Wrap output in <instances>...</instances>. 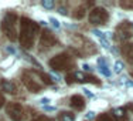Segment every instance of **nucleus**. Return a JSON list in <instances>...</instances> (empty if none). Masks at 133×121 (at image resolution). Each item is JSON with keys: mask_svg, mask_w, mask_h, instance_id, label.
Returning <instances> with one entry per match:
<instances>
[{"mask_svg": "<svg viewBox=\"0 0 133 121\" xmlns=\"http://www.w3.org/2000/svg\"><path fill=\"white\" fill-rule=\"evenodd\" d=\"M38 33V26L27 17H23L20 20V43L24 49L33 47L34 43V36Z\"/></svg>", "mask_w": 133, "mask_h": 121, "instance_id": "nucleus-1", "label": "nucleus"}, {"mask_svg": "<svg viewBox=\"0 0 133 121\" xmlns=\"http://www.w3.org/2000/svg\"><path fill=\"white\" fill-rule=\"evenodd\" d=\"M16 24H17V16L14 13H7L4 16L2 21V30L6 36L11 41L17 40V30H16Z\"/></svg>", "mask_w": 133, "mask_h": 121, "instance_id": "nucleus-2", "label": "nucleus"}, {"mask_svg": "<svg viewBox=\"0 0 133 121\" xmlns=\"http://www.w3.org/2000/svg\"><path fill=\"white\" fill-rule=\"evenodd\" d=\"M38 78H41V74H37L34 71H26L23 74V83L31 93H38L41 88H43L44 83L40 81Z\"/></svg>", "mask_w": 133, "mask_h": 121, "instance_id": "nucleus-3", "label": "nucleus"}, {"mask_svg": "<svg viewBox=\"0 0 133 121\" xmlns=\"http://www.w3.org/2000/svg\"><path fill=\"white\" fill-rule=\"evenodd\" d=\"M72 64H74V61H72V59L66 53H61L50 60V66L54 70H66L71 67Z\"/></svg>", "mask_w": 133, "mask_h": 121, "instance_id": "nucleus-4", "label": "nucleus"}, {"mask_svg": "<svg viewBox=\"0 0 133 121\" xmlns=\"http://www.w3.org/2000/svg\"><path fill=\"white\" fill-rule=\"evenodd\" d=\"M6 113H7L9 118L13 121H23L24 117H26L24 108L18 103H9L7 107H6Z\"/></svg>", "mask_w": 133, "mask_h": 121, "instance_id": "nucleus-5", "label": "nucleus"}, {"mask_svg": "<svg viewBox=\"0 0 133 121\" xmlns=\"http://www.w3.org/2000/svg\"><path fill=\"white\" fill-rule=\"evenodd\" d=\"M109 14L103 7H95L89 11V21L92 24H103L108 21Z\"/></svg>", "mask_w": 133, "mask_h": 121, "instance_id": "nucleus-6", "label": "nucleus"}, {"mask_svg": "<svg viewBox=\"0 0 133 121\" xmlns=\"http://www.w3.org/2000/svg\"><path fill=\"white\" fill-rule=\"evenodd\" d=\"M66 83H74V81H78V83H82V81H91L94 83V84H99V81L96 80L95 77H92V76H87L84 74L82 71H71L68 76H66Z\"/></svg>", "mask_w": 133, "mask_h": 121, "instance_id": "nucleus-7", "label": "nucleus"}, {"mask_svg": "<svg viewBox=\"0 0 133 121\" xmlns=\"http://www.w3.org/2000/svg\"><path fill=\"white\" fill-rule=\"evenodd\" d=\"M55 43H57V40H55V37H54V34H51V31H48V30L43 31V34H41V37H40V46L43 47V49H50V47H52Z\"/></svg>", "mask_w": 133, "mask_h": 121, "instance_id": "nucleus-8", "label": "nucleus"}, {"mask_svg": "<svg viewBox=\"0 0 133 121\" xmlns=\"http://www.w3.org/2000/svg\"><path fill=\"white\" fill-rule=\"evenodd\" d=\"M71 106L74 107L75 110H78V111L84 110L85 108V98L82 97V95H79V94L72 95L71 97Z\"/></svg>", "mask_w": 133, "mask_h": 121, "instance_id": "nucleus-9", "label": "nucleus"}, {"mask_svg": "<svg viewBox=\"0 0 133 121\" xmlns=\"http://www.w3.org/2000/svg\"><path fill=\"white\" fill-rule=\"evenodd\" d=\"M0 87H2L3 91H6V93H9V94H16L17 93L14 83H11L10 80H3L2 83H0Z\"/></svg>", "mask_w": 133, "mask_h": 121, "instance_id": "nucleus-10", "label": "nucleus"}, {"mask_svg": "<svg viewBox=\"0 0 133 121\" xmlns=\"http://www.w3.org/2000/svg\"><path fill=\"white\" fill-rule=\"evenodd\" d=\"M98 66H99L101 74L105 76V77H109V76H110V70H109V67H108L105 59H102V57H101V59H98Z\"/></svg>", "mask_w": 133, "mask_h": 121, "instance_id": "nucleus-11", "label": "nucleus"}, {"mask_svg": "<svg viewBox=\"0 0 133 121\" xmlns=\"http://www.w3.org/2000/svg\"><path fill=\"white\" fill-rule=\"evenodd\" d=\"M123 54H125L128 59L133 60V44H125V46H123Z\"/></svg>", "mask_w": 133, "mask_h": 121, "instance_id": "nucleus-12", "label": "nucleus"}, {"mask_svg": "<svg viewBox=\"0 0 133 121\" xmlns=\"http://www.w3.org/2000/svg\"><path fill=\"white\" fill-rule=\"evenodd\" d=\"M59 120L61 121H74L75 117L72 113H66V111H64V113L59 114Z\"/></svg>", "mask_w": 133, "mask_h": 121, "instance_id": "nucleus-13", "label": "nucleus"}, {"mask_svg": "<svg viewBox=\"0 0 133 121\" xmlns=\"http://www.w3.org/2000/svg\"><path fill=\"white\" fill-rule=\"evenodd\" d=\"M122 9H126V10H133V0H122L119 3Z\"/></svg>", "mask_w": 133, "mask_h": 121, "instance_id": "nucleus-14", "label": "nucleus"}, {"mask_svg": "<svg viewBox=\"0 0 133 121\" xmlns=\"http://www.w3.org/2000/svg\"><path fill=\"white\" fill-rule=\"evenodd\" d=\"M84 16H85V7H82V6H81V7H78L77 10H75L74 17H75V19H78V20H81V19L84 17Z\"/></svg>", "mask_w": 133, "mask_h": 121, "instance_id": "nucleus-15", "label": "nucleus"}, {"mask_svg": "<svg viewBox=\"0 0 133 121\" xmlns=\"http://www.w3.org/2000/svg\"><path fill=\"white\" fill-rule=\"evenodd\" d=\"M122 70H123V63L122 61H116L115 67H113V71H115L116 74H119V73H122Z\"/></svg>", "mask_w": 133, "mask_h": 121, "instance_id": "nucleus-16", "label": "nucleus"}, {"mask_svg": "<svg viewBox=\"0 0 133 121\" xmlns=\"http://www.w3.org/2000/svg\"><path fill=\"white\" fill-rule=\"evenodd\" d=\"M113 114H115V117H118V118H122V117H125V110H123V108H115V110H113Z\"/></svg>", "mask_w": 133, "mask_h": 121, "instance_id": "nucleus-17", "label": "nucleus"}, {"mask_svg": "<svg viewBox=\"0 0 133 121\" xmlns=\"http://www.w3.org/2000/svg\"><path fill=\"white\" fill-rule=\"evenodd\" d=\"M41 4H43V7H45V9H52L54 7V2H52V0H43Z\"/></svg>", "mask_w": 133, "mask_h": 121, "instance_id": "nucleus-18", "label": "nucleus"}, {"mask_svg": "<svg viewBox=\"0 0 133 121\" xmlns=\"http://www.w3.org/2000/svg\"><path fill=\"white\" fill-rule=\"evenodd\" d=\"M99 43H101V46L103 47V49H109V41H108L105 37H102V39H99Z\"/></svg>", "mask_w": 133, "mask_h": 121, "instance_id": "nucleus-19", "label": "nucleus"}, {"mask_svg": "<svg viewBox=\"0 0 133 121\" xmlns=\"http://www.w3.org/2000/svg\"><path fill=\"white\" fill-rule=\"evenodd\" d=\"M99 121H113V120H112V117L108 116V114H102V116L99 117Z\"/></svg>", "mask_w": 133, "mask_h": 121, "instance_id": "nucleus-20", "label": "nucleus"}, {"mask_svg": "<svg viewBox=\"0 0 133 121\" xmlns=\"http://www.w3.org/2000/svg\"><path fill=\"white\" fill-rule=\"evenodd\" d=\"M50 21L52 23V26L55 27V28H59V21L57 20V19H54V17H50Z\"/></svg>", "mask_w": 133, "mask_h": 121, "instance_id": "nucleus-21", "label": "nucleus"}, {"mask_svg": "<svg viewBox=\"0 0 133 121\" xmlns=\"http://www.w3.org/2000/svg\"><path fill=\"white\" fill-rule=\"evenodd\" d=\"M33 121H54V120L48 118V117H45V116H41V117H37V118L33 120Z\"/></svg>", "mask_w": 133, "mask_h": 121, "instance_id": "nucleus-22", "label": "nucleus"}, {"mask_svg": "<svg viewBox=\"0 0 133 121\" xmlns=\"http://www.w3.org/2000/svg\"><path fill=\"white\" fill-rule=\"evenodd\" d=\"M40 103L43 104V106H45V104H48V103H51V100H50L48 97H44V98H41L40 100Z\"/></svg>", "mask_w": 133, "mask_h": 121, "instance_id": "nucleus-23", "label": "nucleus"}, {"mask_svg": "<svg viewBox=\"0 0 133 121\" xmlns=\"http://www.w3.org/2000/svg\"><path fill=\"white\" fill-rule=\"evenodd\" d=\"M92 33H94L96 37H99V39H102V37H105V36H103V33H102V31H99V30H94Z\"/></svg>", "mask_w": 133, "mask_h": 121, "instance_id": "nucleus-24", "label": "nucleus"}, {"mask_svg": "<svg viewBox=\"0 0 133 121\" xmlns=\"http://www.w3.org/2000/svg\"><path fill=\"white\" fill-rule=\"evenodd\" d=\"M94 117H95V113H94V111H89V113L87 114V120H92Z\"/></svg>", "mask_w": 133, "mask_h": 121, "instance_id": "nucleus-25", "label": "nucleus"}, {"mask_svg": "<svg viewBox=\"0 0 133 121\" xmlns=\"http://www.w3.org/2000/svg\"><path fill=\"white\" fill-rule=\"evenodd\" d=\"M4 103H6V101H4V97H3V94L0 93V108L4 106Z\"/></svg>", "mask_w": 133, "mask_h": 121, "instance_id": "nucleus-26", "label": "nucleus"}, {"mask_svg": "<svg viewBox=\"0 0 133 121\" xmlns=\"http://www.w3.org/2000/svg\"><path fill=\"white\" fill-rule=\"evenodd\" d=\"M82 68H84L85 71H91V70H92V68H91V66H88V64H84V66H82Z\"/></svg>", "mask_w": 133, "mask_h": 121, "instance_id": "nucleus-27", "label": "nucleus"}, {"mask_svg": "<svg viewBox=\"0 0 133 121\" xmlns=\"http://www.w3.org/2000/svg\"><path fill=\"white\" fill-rule=\"evenodd\" d=\"M82 91H84V93H85V94H87V95H89V97H92V95H94V94H92V93H91V91H89V90H87V88H84V90H82Z\"/></svg>", "mask_w": 133, "mask_h": 121, "instance_id": "nucleus-28", "label": "nucleus"}, {"mask_svg": "<svg viewBox=\"0 0 133 121\" xmlns=\"http://www.w3.org/2000/svg\"><path fill=\"white\" fill-rule=\"evenodd\" d=\"M45 111H55V107H44Z\"/></svg>", "mask_w": 133, "mask_h": 121, "instance_id": "nucleus-29", "label": "nucleus"}, {"mask_svg": "<svg viewBox=\"0 0 133 121\" xmlns=\"http://www.w3.org/2000/svg\"><path fill=\"white\" fill-rule=\"evenodd\" d=\"M59 13H61V14H66L65 9H64V7H59Z\"/></svg>", "mask_w": 133, "mask_h": 121, "instance_id": "nucleus-30", "label": "nucleus"}, {"mask_svg": "<svg viewBox=\"0 0 133 121\" xmlns=\"http://www.w3.org/2000/svg\"><path fill=\"white\" fill-rule=\"evenodd\" d=\"M6 50H7V53H14V50L11 49V47H7V49H6Z\"/></svg>", "mask_w": 133, "mask_h": 121, "instance_id": "nucleus-31", "label": "nucleus"}]
</instances>
